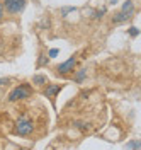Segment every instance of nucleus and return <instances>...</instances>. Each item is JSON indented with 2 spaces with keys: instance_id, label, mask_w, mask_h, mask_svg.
<instances>
[{
  "instance_id": "1",
  "label": "nucleus",
  "mask_w": 141,
  "mask_h": 150,
  "mask_svg": "<svg viewBox=\"0 0 141 150\" xmlns=\"http://www.w3.org/2000/svg\"><path fill=\"white\" fill-rule=\"evenodd\" d=\"M34 128H36V123L31 116H20L14 125V133L17 137H31L34 133Z\"/></svg>"
},
{
  "instance_id": "2",
  "label": "nucleus",
  "mask_w": 141,
  "mask_h": 150,
  "mask_svg": "<svg viewBox=\"0 0 141 150\" xmlns=\"http://www.w3.org/2000/svg\"><path fill=\"white\" fill-rule=\"evenodd\" d=\"M133 14H134V2H133V0H126V2L122 4L121 10L112 17V22L114 24L126 22V21H129V19L133 17Z\"/></svg>"
},
{
  "instance_id": "3",
  "label": "nucleus",
  "mask_w": 141,
  "mask_h": 150,
  "mask_svg": "<svg viewBox=\"0 0 141 150\" xmlns=\"http://www.w3.org/2000/svg\"><path fill=\"white\" fill-rule=\"evenodd\" d=\"M32 94V87L29 84H20L17 87H14L9 94V101L10 103H17V101H22V99H27Z\"/></svg>"
},
{
  "instance_id": "4",
  "label": "nucleus",
  "mask_w": 141,
  "mask_h": 150,
  "mask_svg": "<svg viewBox=\"0 0 141 150\" xmlns=\"http://www.w3.org/2000/svg\"><path fill=\"white\" fill-rule=\"evenodd\" d=\"M26 4L27 0H4L2 5H4V10L10 14V16H15V14H20L22 10L26 9Z\"/></svg>"
},
{
  "instance_id": "5",
  "label": "nucleus",
  "mask_w": 141,
  "mask_h": 150,
  "mask_svg": "<svg viewBox=\"0 0 141 150\" xmlns=\"http://www.w3.org/2000/svg\"><path fill=\"white\" fill-rule=\"evenodd\" d=\"M76 56H70L66 62H63V63H60V65L56 67V74L58 75H68V74H73L76 68Z\"/></svg>"
},
{
  "instance_id": "6",
  "label": "nucleus",
  "mask_w": 141,
  "mask_h": 150,
  "mask_svg": "<svg viewBox=\"0 0 141 150\" xmlns=\"http://www.w3.org/2000/svg\"><path fill=\"white\" fill-rule=\"evenodd\" d=\"M61 89H63V85H61V84H49V82H48V84L44 85V91H43V94H44V97L55 99Z\"/></svg>"
},
{
  "instance_id": "7",
  "label": "nucleus",
  "mask_w": 141,
  "mask_h": 150,
  "mask_svg": "<svg viewBox=\"0 0 141 150\" xmlns=\"http://www.w3.org/2000/svg\"><path fill=\"white\" fill-rule=\"evenodd\" d=\"M32 84L36 85V87H44L48 84V77L43 74H36L32 77Z\"/></svg>"
},
{
  "instance_id": "8",
  "label": "nucleus",
  "mask_w": 141,
  "mask_h": 150,
  "mask_svg": "<svg viewBox=\"0 0 141 150\" xmlns=\"http://www.w3.org/2000/svg\"><path fill=\"white\" fill-rule=\"evenodd\" d=\"M85 77H87V68H80V70H76L73 80H75L76 84H82V82L85 80Z\"/></svg>"
},
{
  "instance_id": "9",
  "label": "nucleus",
  "mask_w": 141,
  "mask_h": 150,
  "mask_svg": "<svg viewBox=\"0 0 141 150\" xmlns=\"http://www.w3.org/2000/svg\"><path fill=\"white\" fill-rule=\"evenodd\" d=\"M124 147H126V149H136V150H140L141 149V143L138 140H133V142H128Z\"/></svg>"
},
{
  "instance_id": "10",
  "label": "nucleus",
  "mask_w": 141,
  "mask_h": 150,
  "mask_svg": "<svg viewBox=\"0 0 141 150\" xmlns=\"http://www.w3.org/2000/svg\"><path fill=\"white\" fill-rule=\"evenodd\" d=\"M43 65H48V56H44V55H41L38 60V67H43Z\"/></svg>"
},
{
  "instance_id": "11",
  "label": "nucleus",
  "mask_w": 141,
  "mask_h": 150,
  "mask_svg": "<svg viewBox=\"0 0 141 150\" xmlns=\"http://www.w3.org/2000/svg\"><path fill=\"white\" fill-rule=\"evenodd\" d=\"M70 12H75V7H65V9L61 10V16H66V14H70Z\"/></svg>"
},
{
  "instance_id": "12",
  "label": "nucleus",
  "mask_w": 141,
  "mask_h": 150,
  "mask_svg": "<svg viewBox=\"0 0 141 150\" xmlns=\"http://www.w3.org/2000/svg\"><path fill=\"white\" fill-rule=\"evenodd\" d=\"M58 53H60V51H58L56 48H53V50H49V51H48V56H49V58H55Z\"/></svg>"
},
{
  "instance_id": "13",
  "label": "nucleus",
  "mask_w": 141,
  "mask_h": 150,
  "mask_svg": "<svg viewBox=\"0 0 141 150\" xmlns=\"http://www.w3.org/2000/svg\"><path fill=\"white\" fill-rule=\"evenodd\" d=\"M129 34H131L133 38H136L138 34H140V31H138V28H134V26H133V28L129 29Z\"/></svg>"
},
{
  "instance_id": "14",
  "label": "nucleus",
  "mask_w": 141,
  "mask_h": 150,
  "mask_svg": "<svg viewBox=\"0 0 141 150\" xmlns=\"http://www.w3.org/2000/svg\"><path fill=\"white\" fill-rule=\"evenodd\" d=\"M4 14H5V10H4V5H2V2H0V21L4 19Z\"/></svg>"
},
{
  "instance_id": "15",
  "label": "nucleus",
  "mask_w": 141,
  "mask_h": 150,
  "mask_svg": "<svg viewBox=\"0 0 141 150\" xmlns=\"http://www.w3.org/2000/svg\"><path fill=\"white\" fill-rule=\"evenodd\" d=\"M4 84H9V79H0V85Z\"/></svg>"
}]
</instances>
